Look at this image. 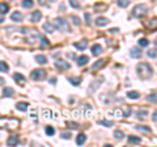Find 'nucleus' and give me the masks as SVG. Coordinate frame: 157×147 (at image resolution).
Here are the masks:
<instances>
[{
  "instance_id": "4c0bfd02",
  "label": "nucleus",
  "mask_w": 157,
  "mask_h": 147,
  "mask_svg": "<svg viewBox=\"0 0 157 147\" xmlns=\"http://www.w3.org/2000/svg\"><path fill=\"white\" fill-rule=\"evenodd\" d=\"M99 124L104 125V126H106V127L113 126V122H111V121H107V119H101V121H99Z\"/></svg>"
},
{
  "instance_id": "dca6fc26",
  "label": "nucleus",
  "mask_w": 157,
  "mask_h": 147,
  "mask_svg": "<svg viewBox=\"0 0 157 147\" xmlns=\"http://www.w3.org/2000/svg\"><path fill=\"white\" fill-rule=\"evenodd\" d=\"M73 46L76 49H78V50H84V49H86V46H88V39H81V41L76 42Z\"/></svg>"
},
{
  "instance_id": "58836bf2",
  "label": "nucleus",
  "mask_w": 157,
  "mask_h": 147,
  "mask_svg": "<svg viewBox=\"0 0 157 147\" xmlns=\"http://www.w3.org/2000/svg\"><path fill=\"white\" fill-rule=\"evenodd\" d=\"M69 4H71L75 9H80V3H78L77 0H69Z\"/></svg>"
},
{
  "instance_id": "5701e85b",
  "label": "nucleus",
  "mask_w": 157,
  "mask_h": 147,
  "mask_svg": "<svg viewBox=\"0 0 157 147\" xmlns=\"http://www.w3.org/2000/svg\"><path fill=\"white\" fill-rule=\"evenodd\" d=\"M85 140H86V135L85 134H78V135L76 137V143L78 146H81V145H84V143H85Z\"/></svg>"
},
{
  "instance_id": "a18cd8bd",
  "label": "nucleus",
  "mask_w": 157,
  "mask_h": 147,
  "mask_svg": "<svg viewBox=\"0 0 157 147\" xmlns=\"http://www.w3.org/2000/svg\"><path fill=\"white\" fill-rule=\"evenodd\" d=\"M147 110H140V112L138 113V118H145V116H147Z\"/></svg>"
},
{
  "instance_id": "9b49d317",
  "label": "nucleus",
  "mask_w": 157,
  "mask_h": 147,
  "mask_svg": "<svg viewBox=\"0 0 157 147\" xmlns=\"http://www.w3.org/2000/svg\"><path fill=\"white\" fill-rule=\"evenodd\" d=\"M106 63H107V59H101V60H98V62H96L92 66V71H96V70H98V68H102L104 66H106Z\"/></svg>"
},
{
  "instance_id": "f3484780",
  "label": "nucleus",
  "mask_w": 157,
  "mask_h": 147,
  "mask_svg": "<svg viewBox=\"0 0 157 147\" xmlns=\"http://www.w3.org/2000/svg\"><path fill=\"white\" fill-rule=\"evenodd\" d=\"M130 55H131V58H135V59H138V58L141 57V50L139 47H132L131 51H130Z\"/></svg>"
},
{
  "instance_id": "49530a36",
  "label": "nucleus",
  "mask_w": 157,
  "mask_h": 147,
  "mask_svg": "<svg viewBox=\"0 0 157 147\" xmlns=\"http://www.w3.org/2000/svg\"><path fill=\"white\" fill-rule=\"evenodd\" d=\"M84 17H85V23L89 25V24L92 23V20H90V15L89 13H85V15H84Z\"/></svg>"
},
{
  "instance_id": "4be33fe9",
  "label": "nucleus",
  "mask_w": 157,
  "mask_h": 147,
  "mask_svg": "<svg viewBox=\"0 0 157 147\" xmlns=\"http://www.w3.org/2000/svg\"><path fill=\"white\" fill-rule=\"evenodd\" d=\"M13 79H14V80H16L17 83H19V84H21V85H22L24 82H25V76L21 75V74H19V72L14 74V75H13Z\"/></svg>"
},
{
  "instance_id": "20e7f679",
  "label": "nucleus",
  "mask_w": 157,
  "mask_h": 147,
  "mask_svg": "<svg viewBox=\"0 0 157 147\" xmlns=\"http://www.w3.org/2000/svg\"><path fill=\"white\" fill-rule=\"evenodd\" d=\"M24 33H25V39L29 44H34V42H37L41 38V34L35 29H25Z\"/></svg>"
},
{
  "instance_id": "c03bdc74",
  "label": "nucleus",
  "mask_w": 157,
  "mask_h": 147,
  "mask_svg": "<svg viewBox=\"0 0 157 147\" xmlns=\"http://www.w3.org/2000/svg\"><path fill=\"white\" fill-rule=\"evenodd\" d=\"M148 101H152V104H156V92H153L152 95H149V96L147 97Z\"/></svg>"
},
{
  "instance_id": "c85d7f7f",
  "label": "nucleus",
  "mask_w": 157,
  "mask_h": 147,
  "mask_svg": "<svg viewBox=\"0 0 157 147\" xmlns=\"http://www.w3.org/2000/svg\"><path fill=\"white\" fill-rule=\"evenodd\" d=\"M41 47H47V46H50V42H49V39L46 38V37H43V36H41Z\"/></svg>"
},
{
  "instance_id": "72a5a7b5",
  "label": "nucleus",
  "mask_w": 157,
  "mask_h": 147,
  "mask_svg": "<svg viewBox=\"0 0 157 147\" xmlns=\"http://www.w3.org/2000/svg\"><path fill=\"white\" fill-rule=\"evenodd\" d=\"M114 138H115L117 140L123 139V133L120 130H115V131H114Z\"/></svg>"
},
{
  "instance_id": "1a4fd4ad",
  "label": "nucleus",
  "mask_w": 157,
  "mask_h": 147,
  "mask_svg": "<svg viewBox=\"0 0 157 147\" xmlns=\"http://www.w3.org/2000/svg\"><path fill=\"white\" fill-rule=\"evenodd\" d=\"M69 63L68 62H64V60H62V59H59V60H56L55 62V68L56 70H59V71H64V70H69Z\"/></svg>"
},
{
  "instance_id": "2eb2a0df",
  "label": "nucleus",
  "mask_w": 157,
  "mask_h": 147,
  "mask_svg": "<svg viewBox=\"0 0 157 147\" xmlns=\"http://www.w3.org/2000/svg\"><path fill=\"white\" fill-rule=\"evenodd\" d=\"M88 62H89V57H86V55H81V57L77 58V66L78 67L85 66Z\"/></svg>"
},
{
  "instance_id": "f257e3e1",
  "label": "nucleus",
  "mask_w": 157,
  "mask_h": 147,
  "mask_svg": "<svg viewBox=\"0 0 157 147\" xmlns=\"http://www.w3.org/2000/svg\"><path fill=\"white\" fill-rule=\"evenodd\" d=\"M136 72H138L139 78L143 79V80H147V79L152 78V75H153L152 67L148 63H139L136 66Z\"/></svg>"
},
{
  "instance_id": "473e14b6",
  "label": "nucleus",
  "mask_w": 157,
  "mask_h": 147,
  "mask_svg": "<svg viewBox=\"0 0 157 147\" xmlns=\"http://www.w3.org/2000/svg\"><path fill=\"white\" fill-rule=\"evenodd\" d=\"M149 45V41H148L147 38H140L139 39V46L140 47H145V46Z\"/></svg>"
},
{
  "instance_id": "3c124183",
  "label": "nucleus",
  "mask_w": 157,
  "mask_h": 147,
  "mask_svg": "<svg viewBox=\"0 0 157 147\" xmlns=\"http://www.w3.org/2000/svg\"><path fill=\"white\" fill-rule=\"evenodd\" d=\"M109 32H110V33H117V32H118V29H117V28H113V29H110Z\"/></svg>"
},
{
  "instance_id": "ddd939ff",
  "label": "nucleus",
  "mask_w": 157,
  "mask_h": 147,
  "mask_svg": "<svg viewBox=\"0 0 157 147\" xmlns=\"http://www.w3.org/2000/svg\"><path fill=\"white\" fill-rule=\"evenodd\" d=\"M43 30L46 33H54L56 30V28L53 23H46V24H43Z\"/></svg>"
},
{
  "instance_id": "423d86ee",
  "label": "nucleus",
  "mask_w": 157,
  "mask_h": 147,
  "mask_svg": "<svg viewBox=\"0 0 157 147\" xmlns=\"http://www.w3.org/2000/svg\"><path fill=\"white\" fill-rule=\"evenodd\" d=\"M54 25L55 28H58L59 30H63V32H71V28L68 25V21L64 20L62 17H58L55 21H54Z\"/></svg>"
},
{
  "instance_id": "2f4dec72",
  "label": "nucleus",
  "mask_w": 157,
  "mask_h": 147,
  "mask_svg": "<svg viewBox=\"0 0 157 147\" xmlns=\"http://www.w3.org/2000/svg\"><path fill=\"white\" fill-rule=\"evenodd\" d=\"M9 70V66H8L5 62H0V72H8Z\"/></svg>"
},
{
  "instance_id": "393cba45",
  "label": "nucleus",
  "mask_w": 157,
  "mask_h": 147,
  "mask_svg": "<svg viewBox=\"0 0 157 147\" xmlns=\"http://www.w3.org/2000/svg\"><path fill=\"white\" fill-rule=\"evenodd\" d=\"M127 97L131 99V100H136V99L140 97V93L136 92V91H130V92H127Z\"/></svg>"
},
{
  "instance_id": "37998d69",
  "label": "nucleus",
  "mask_w": 157,
  "mask_h": 147,
  "mask_svg": "<svg viewBox=\"0 0 157 147\" xmlns=\"http://www.w3.org/2000/svg\"><path fill=\"white\" fill-rule=\"evenodd\" d=\"M147 55L149 58H152V59H156V49H152V50H149L147 53Z\"/></svg>"
},
{
  "instance_id": "e433bc0d",
  "label": "nucleus",
  "mask_w": 157,
  "mask_h": 147,
  "mask_svg": "<svg viewBox=\"0 0 157 147\" xmlns=\"http://www.w3.org/2000/svg\"><path fill=\"white\" fill-rule=\"evenodd\" d=\"M128 142L130 143H140L141 139L138 138V137H128Z\"/></svg>"
},
{
  "instance_id": "bb28decb",
  "label": "nucleus",
  "mask_w": 157,
  "mask_h": 147,
  "mask_svg": "<svg viewBox=\"0 0 157 147\" xmlns=\"http://www.w3.org/2000/svg\"><path fill=\"white\" fill-rule=\"evenodd\" d=\"M35 60L39 63V64H46L47 63V58L45 55H35Z\"/></svg>"
},
{
  "instance_id": "4468645a",
  "label": "nucleus",
  "mask_w": 157,
  "mask_h": 147,
  "mask_svg": "<svg viewBox=\"0 0 157 147\" xmlns=\"http://www.w3.org/2000/svg\"><path fill=\"white\" fill-rule=\"evenodd\" d=\"M107 24H109V18H106V17H98V18H96V25L99 26V28L106 26Z\"/></svg>"
},
{
  "instance_id": "864d4df0",
  "label": "nucleus",
  "mask_w": 157,
  "mask_h": 147,
  "mask_svg": "<svg viewBox=\"0 0 157 147\" xmlns=\"http://www.w3.org/2000/svg\"><path fill=\"white\" fill-rule=\"evenodd\" d=\"M55 82H56V79H55V78L51 79V84H55Z\"/></svg>"
},
{
  "instance_id": "aec40b11",
  "label": "nucleus",
  "mask_w": 157,
  "mask_h": 147,
  "mask_svg": "<svg viewBox=\"0 0 157 147\" xmlns=\"http://www.w3.org/2000/svg\"><path fill=\"white\" fill-rule=\"evenodd\" d=\"M81 80H83V79H81V78H75V76H69V78H68V82L71 83L72 85H75V87H77V85H80Z\"/></svg>"
},
{
  "instance_id": "603ef678",
  "label": "nucleus",
  "mask_w": 157,
  "mask_h": 147,
  "mask_svg": "<svg viewBox=\"0 0 157 147\" xmlns=\"http://www.w3.org/2000/svg\"><path fill=\"white\" fill-rule=\"evenodd\" d=\"M4 23V17H3V15L0 13V24H3Z\"/></svg>"
},
{
  "instance_id": "7ed1b4c3",
  "label": "nucleus",
  "mask_w": 157,
  "mask_h": 147,
  "mask_svg": "<svg viewBox=\"0 0 157 147\" xmlns=\"http://www.w3.org/2000/svg\"><path fill=\"white\" fill-rule=\"evenodd\" d=\"M109 114L111 117H115V118H122V117H128L131 114V108L128 105H123L122 108H118V109H114L113 112H110Z\"/></svg>"
},
{
  "instance_id": "c9c22d12",
  "label": "nucleus",
  "mask_w": 157,
  "mask_h": 147,
  "mask_svg": "<svg viewBox=\"0 0 157 147\" xmlns=\"http://www.w3.org/2000/svg\"><path fill=\"white\" fill-rule=\"evenodd\" d=\"M72 24L73 25H76V26H80L81 25V21H80V18H78L77 16H72Z\"/></svg>"
},
{
  "instance_id": "0eeeda50",
  "label": "nucleus",
  "mask_w": 157,
  "mask_h": 147,
  "mask_svg": "<svg viewBox=\"0 0 157 147\" xmlns=\"http://www.w3.org/2000/svg\"><path fill=\"white\" fill-rule=\"evenodd\" d=\"M45 76H46V71L45 70H42V68H39V70H33L32 74H30V78L33 79V80H42V79H45Z\"/></svg>"
},
{
  "instance_id": "09e8293b",
  "label": "nucleus",
  "mask_w": 157,
  "mask_h": 147,
  "mask_svg": "<svg viewBox=\"0 0 157 147\" xmlns=\"http://www.w3.org/2000/svg\"><path fill=\"white\" fill-rule=\"evenodd\" d=\"M148 26H149V28H153V29H155V28H156V18H153V21H151V23L148 24Z\"/></svg>"
},
{
  "instance_id": "6e6552de",
  "label": "nucleus",
  "mask_w": 157,
  "mask_h": 147,
  "mask_svg": "<svg viewBox=\"0 0 157 147\" xmlns=\"http://www.w3.org/2000/svg\"><path fill=\"white\" fill-rule=\"evenodd\" d=\"M115 99V96H114V93H110V92H105V93H102L101 96H99V100L102 101V104L104 105H109V104H111Z\"/></svg>"
},
{
  "instance_id": "de8ad7c7",
  "label": "nucleus",
  "mask_w": 157,
  "mask_h": 147,
  "mask_svg": "<svg viewBox=\"0 0 157 147\" xmlns=\"http://www.w3.org/2000/svg\"><path fill=\"white\" fill-rule=\"evenodd\" d=\"M62 138L63 139H69V138H71V134L69 133H62Z\"/></svg>"
},
{
  "instance_id": "9d476101",
  "label": "nucleus",
  "mask_w": 157,
  "mask_h": 147,
  "mask_svg": "<svg viewBox=\"0 0 157 147\" xmlns=\"http://www.w3.org/2000/svg\"><path fill=\"white\" fill-rule=\"evenodd\" d=\"M22 18H24V16H22V13L21 12H13L12 13V16H11V20L13 21V23H21L22 21Z\"/></svg>"
},
{
  "instance_id": "f03ea898",
  "label": "nucleus",
  "mask_w": 157,
  "mask_h": 147,
  "mask_svg": "<svg viewBox=\"0 0 157 147\" xmlns=\"http://www.w3.org/2000/svg\"><path fill=\"white\" fill-rule=\"evenodd\" d=\"M20 121L17 118H9V117H0V129L5 130H13L19 126Z\"/></svg>"
},
{
  "instance_id": "ea45409f",
  "label": "nucleus",
  "mask_w": 157,
  "mask_h": 147,
  "mask_svg": "<svg viewBox=\"0 0 157 147\" xmlns=\"http://www.w3.org/2000/svg\"><path fill=\"white\" fill-rule=\"evenodd\" d=\"M67 126H69L71 129H78V127H80V125H78L77 122H72V121H68V122H67Z\"/></svg>"
},
{
  "instance_id": "a19ab883",
  "label": "nucleus",
  "mask_w": 157,
  "mask_h": 147,
  "mask_svg": "<svg viewBox=\"0 0 157 147\" xmlns=\"http://www.w3.org/2000/svg\"><path fill=\"white\" fill-rule=\"evenodd\" d=\"M98 85H101V83H99V82H94V84H92V85H90V88H89V92H90V93H92V92H94L96 90H97V87H98Z\"/></svg>"
},
{
  "instance_id": "c756f323",
  "label": "nucleus",
  "mask_w": 157,
  "mask_h": 147,
  "mask_svg": "<svg viewBox=\"0 0 157 147\" xmlns=\"http://www.w3.org/2000/svg\"><path fill=\"white\" fill-rule=\"evenodd\" d=\"M117 4L119 5L120 8H126V7H128L130 0H117Z\"/></svg>"
},
{
  "instance_id": "412c9836",
  "label": "nucleus",
  "mask_w": 157,
  "mask_h": 147,
  "mask_svg": "<svg viewBox=\"0 0 157 147\" xmlns=\"http://www.w3.org/2000/svg\"><path fill=\"white\" fill-rule=\"evenodd\" d=\"M101 53H102V46L101 45H93L92 46V54L93 55L97 57V55H99Z\"/></svg>"
},
{
  "instance_id": "7c9ffc66",
  "label": "nucleus",
  "mask_w": 157,
  "mask_h": 147,
  "mask_svg": "<svg viewBox=\"0 0 157 147\" xmlns=\"http://www.w3.org/2000/svg\"><path fill=\"white\" fill-rule=\"evenodd\" d=\"M45 131H46V134L49 137H53L54 134H55V129H54L53 126H46L45 127Z\"/></svg>"
},
{
  "instance_id": "5fc2aeb1",
  "label": "nucleus",
  "mask_w": 157,
  "mask_h": 147,
  "mask_svg": "<svg viewBox=\"0 0 157 147\" xmlns=\"http://www.w3.org/2000/svg\"><path fill=\"white\" fill-rule=\"evenodd\" d=\"M3 83H4V79H3V78H0V85H1Z\"/></svg>"
},
{
  "instance_id": "a211bd4d",
  "label": "nucleus",
  "mask_w": 157,
  "mask_h": 147,
  "mask_svg": "<svg viewBox=\"0 0 157 147\" xmlns=\"http://www.w3.org/2000/svg\"><path fill=\"white\" fill-rule=\"evenodd\" d=\"M19 142H20L19 137H17V135H11L9 139H8V142H7V145L8 146H16V145H19Z\"/></svg>"
},
{
  "instance_id": "39448f33",
  "label": "nucleus",
  "mask_w": 157,
  "mask_h": 147,
  "mask_svg": "<svg viewBox=\"0 0 157 147\" xmlns=\"http://www.w3.org/2000/svg\"><path fill=\"white\" fill-rule=\"evenodd\" d=\"M147 13H148L147 5H144V4H138L136 7L132 9L131 16H132V17H136V18H141V17L145 16Z\"/></svg>"
},
{
  "instance_id": "f8f14e48",
  "label": "nucleus",
  "mask_w": 157,
  "mask_h": 147,
  "mask_svg": "<svg viewBox=\"0 0 157 147\" xmlns=\"http://www.w3.org/2000/svg\"><path fill=\"white\" fill-rule=\"evenodd\" d=\"M41 18H42L41 11H34V12L32 13V16H30V21H32V23H38Z\"/></svg>"
},
{
  "instance_id": "8fccbe9b",
  "label": "nucleus",
  "mask_w": 157,
  "mask_h": 147,
  "mask_svg": "<svg viewBox=\"0 0 157 147\" xmlns=\"http://www.w3.org/2000/svg\"><path fill=\"white\" fill-rule=\"evenodd\" d=\"M157 113L156 112H153V114H152V119H153V122H155V124H156V122H157Z\"/></svg>"
},
{
  "instance_id": "f704fd0d",
  "label": "nucleus",
  "mask_w": 157,
  "mask_h": 147,
  "mask_svg": "<svg viewBox=\"0 0 157 147\" xmlns=\"http://www.w3.org/2000/svg\"><path fill=\"white\" fill-rule=\"evenodd\" d=\"M94 8H96V9H94L96 12H98V11H106L107 5H106V4H97Z\"/></svg>"
},
{
  "instance_id": "6ab92c4d",
  "label": "nucleus",
  "mask_w": 157,
  "mask_h": 147,
  "mask_svg": "<svg viewBox=\"0 0 157 147\" xmlns=\"http://www.w3.org/2000/svg\"><path fill=\"white\" fill-rule=\"evenodd\" d=\"M13 95H14L13 88H11V87H5L4 90H3V96H4V97H12Z\"/></svg>"
},
{
  "instance_id": "cd10ccee",
  "label": "nucleus",
  "mask_w": 157,
  "mask_h": 147,
  "mask_svg": "<svg viewBox=\"0 0 157 147\" xmlns=\"http://www.w3.org/2000/svg\"><path fill=\"white\" fill-rule=\"evenodd\" d=\"M33 0H22V3H21V5H22L24 8H26V9H29V8H32L33 7Z\"/></svg>"
},
{
  "instance_id": "79ce46f5",
  "label": "nucleus",
  "mask_w": 157,
  "mask_h": 147,
  "mask_svg": "<svg viewBox=\"0 0 157 147\" xmlns=\"http://www.w3.org/2000/svg\"><path fill=\"white\" fill-rule=\"evenodd\" d=\"M136 130H140V131H145V133H151V129L149 127H145V126H140V125H138L136 126Z\"/></svg>"
},
{
  "instance_id": "a878e982",
  "label": "nucleus",
  "mask_w": 157,
  "mask_h": 147,
  "mask_svg": "<svg viewBox=\"0 0 157 147\" xmlns=\"http://www.w3.org/2000/svg\"><path fill=\"white\" fill-rule=\"evenodd\" d=\"M29 108L28 103H19L16 104V109L17 110H21V112H26V109Z\"/></svg>"
},
{
  "instance_id": "b1692460",
  "label": "nucleus",
  "mask_w": 157,
  "mask_h": 147,
  "mask_svg": "<svg viewBox=\"0 0 157 147\" xmlns=\"http://www.w3.org/2000/svg\"><path fill=\"white\" fill-rule=\"evenodd\" d=\"M9 12V5L5 3H0V13L1 15H7Z\"/></svg>"
}]
</instances>
